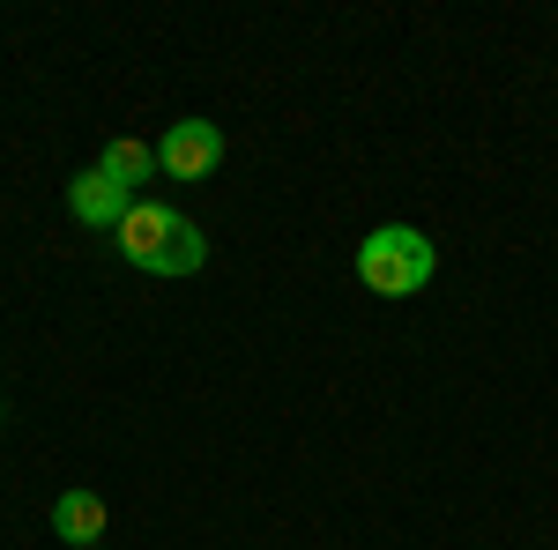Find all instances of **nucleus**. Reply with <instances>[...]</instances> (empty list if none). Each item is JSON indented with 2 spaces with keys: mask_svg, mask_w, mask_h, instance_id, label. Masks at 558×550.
Segmentation results:
<instances>
[{
  "mask_svg": "<svg viewBox=\"0 0 558 550\" xmlns=\"http://www.w3.org/2000/svg\"><path fill=\"white\" fill-rule=\"evenodd\" d=\"M97 550H105V543H97Z\"/></svg>",
  "mask_w": 558,
  "mask_h": 550,
  "instance_id": "0eeeda50",
  "label": "nucleus"
},
{
  "mask_svg": "<svg viewBox=\"0 0 558 550\" xmlns=\"http://www.w3.org/2000/svg\"><path fill=\"white\" fill-rule=\"evenodd\" d=\"M97 171H112L120 186H142L149 171H157V142H134V134H120V142H105V157H97Z\"/></svg>",
  "mask_w": 558,
  "mask_h": 550,
  "instance_id": "423d86ee",
  "label": "nucleus"
},
{
  "mask_svg": "<svg viewBox=\"0 0 558 550\" xmlns=\"http://www.w3.org/2000/svg\"><path fill=\"white\" fill-rule=\"evenodd\" d=\"M223 164V127L216 120H172L157 142V171L165 179H209Z\"/></svg>",
  "mask_w": 558,
  "mask_h": 550,
  "instance_id": "7ed1b4c3",
  "label": "nucleus"
},
{
  "mask_svg": "<svg viewBox=\"0 0 558 550\" xmlns=\"http://www.w3.org/2000/svg\"><path fill=\"white\" fill-rule=\"evenodd\" d=\"M128 209H134V194L112 179V171L89 164V171H75V179H68V216H75V223H89V231H120V223H128Z\"/></svg>",
  "mask_w": 558,
  "mask_h": 550,
  "instance_id": "20e7f679",
  "label": "nucleus"
},
{
  "mask_svg": "<svg viewBox=\"0 0 558 550\" xmlns=\"http://www.w3.org/2000/svg\"><path fill=\"white\" fill-rule=\"evenodd\" d=\"M112 239H120V260L142 268V276H202V260H209L202 223L165 209V201H134L128 223H120Z\"/></svg>",
  "mask_w": 558,
  "mask_h": 550,
  "instance_id": "f257e3e1",
  "label": "nucleus"
},
{
  "mask_svg": "<svg viewBox=\"0 0 558 550\" xmlns=\"http://www.w3.org/2000/svg\"><path fill=\"white\" fill-rule=\"evenodd\" d=\"M439 276V254H432V239L417 223H380V231H365L357 239V283L380 297H417Z\"/></svg>",
  "mask_w": 558,
  "mask_h": 550,
  "instance_id": "f03ea898",
  "label": "nucleus"
},
{
  "mask_svg": "<svg viewBox=\"0 0 558 550\" xmlns=\"http://www.w3.org/2000/svg\"><path fill=\"white\" fill-rule=\"evenodd\" d=\"M105 528H112V513H105L97 491L75 484V491H60V499H52V536H60L68 550H97V543H105Z\"/></svg>",
  "mask_w": 558,
  "mask_h": 550,
  "instance_id": "39448f33",
  "label": "nucleus"
}]
</instances>
